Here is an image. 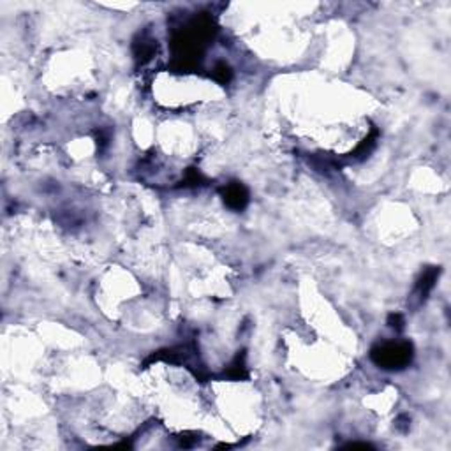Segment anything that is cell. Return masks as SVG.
Returning a JSON list of instances; mask_svg holds the SVG:
<instances>
[{
	"mask_svg": "<svg viewBox=\"0 0 451 451\" xmlns=\"http://www.w3.org/2000/svg\"><path fill=\"white\" fill-rule=\"evenodd\" d=\"M224 202L228 203V205L235 210L243 208L247 203V190L243 189L240 183L228 186L226 187V190H224Z\"/></svg>",
	"mask_w": 451,
	"mask_h": 451,
	"instance_id": "2",
	"label": "cell"
},
{
	"mask_svg": "<svg viewBox=\"0 0 451 451\" xmlns=\"http://www.w3.org/2000/svg\"><path fill=\"white\" fill-rule=\"evenodd\" d=\"M374 360L384 368H398L409 363L411 345L409 344H384L374 351Z\"/></svg>",
	"mask_w": 451,
	"mask_h": 451,
	"instance_id": "1",
	"label": "cell"
}]
</instances>
